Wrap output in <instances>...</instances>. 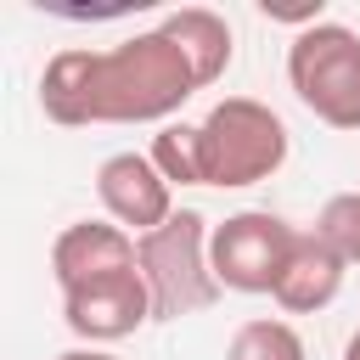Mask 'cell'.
Returning a JSON list of instances; mask_svg holds the SVG:
<instances>
[{
	"instance_id": "9a60e30c",
	"label": "cell",
	"mask_w": 360,
	"mask_h": 360,
	"mask_svg": "<svg viewBox=\"0 0 360 360\" xmlns=\"http://www.w3.org/2000/svg\"><path fill=\"white\" fill-rule=\"evenodd\" d=\"M343 360H360V326L349 332V343H343Z\"/></svg>"
},
{
	"instance_id": "7a4b0ae2",
	"label": "cell",
	"mask_w": 360,
	"mask_h": 360,
	"mask_svg": "<svg viewBox=\"0 0 360 360\" xmlns=\"http://www.w3.org/2000/svg\"><path fill=\"white\" fill-rule=\"evenodd\" d=\"M281 163H287V124H281L276 107H264L253 96H225L197 124V169H202V186L242 191V186L270 180Z\"/></svg>"
},
{
	"instance_id": "8fae6325",
	"label": "cell",
	"mask_w": 360,
	"mask_h": 360,
	"mask_svg": "<svg viewBox=\"0 0 360 360\" xmlns=\"http://www.w3.org/2000/svg\"><path fill=\"white\" fill-rule=\"evenodd\" d=\"M225 360H304V338L276 321V315H259V321H242L225 343Z\"/></svg>"
},
{
	"instance_id": "5bb4252c",
	"label": "cell",
	"mask_w": 360,
	"mask_h": 360,
	"mask_svg": "<svg viewBox=\"0 0 360 360\" xmlns=\"http://www.w3.org/2000/svg\"><path fill=\"white\" fill-rule=\"evenodd\" d=\"M56 360H118V354H107V349H90V343H79V349H62Z\"/></svg>"
},
{
	"instance_id": "6da1fadb",
	"label": "cell",
	"mask_w": 360,
	"mask_h": 360,
	"mask_svg": "<svg viewBox=\"0 0 360 360\" xmlns=\"http://www.w3.org/2000/svg\"><path fill=\"white\" fill-rule=\"evenodd\" d=\"M197 73L163 34H129L112 51H56L39 73V107L62 129L84 124H169L191 96Z\"/></svg>"
},
{
	"instance_id": "8992f818",
	"label": "cell",
	"mask_w": 360,
	"mask_h": 360,
	"mask_svg": "<svg viewBox=\"0 0 360 360\" xmlns=\"http://www.w3.org/2000/svg\"><path fill=\"white\" fill-rule=\"evenodd\" d=\"M62 321L79 343L101 349V343H118L129 332H141L152 321V292H146V276L141 264L135 270H118V276H101V281H84L73 292H62Z\"/></svg>"
},
{
	"instance_id": "30bf717a",
	"label": "cell",
	"mask_w": 360,
	"mask_h": 360,
	"mask_svg": "<svg viewBox=\"0 0 360 360\" xmlns=\"http://www.w3.org/2000/svg\"><path fill=\"white\" fill-rule=\"evenodd\" d=\"M158 28L186 51V62H191V73H197L202 90L225 79V68H231V56H236V34H231V22H225L219 11H208V6H180V11H169Z\"/></svg>"
},
{
	"instance_id": "7c38bea8",
	"label": "cell",
	"mask_w": 360,
	"mask_h": 360,
	"mask_svg": "<svg viewBox=\"0 0 360 360\" xmlns=\"http://www.w3.org/2000/svg\"><path fill=\"white\" fill-rule=\"evenodd\" d=\"M169 186H202V169H197V124H163L152 135V152H146Z\"/></svg>"
},
{
	"instance_id": "ba28073f",
	"label": "cell",
	"mask_w": 360,
	"mask_h": 360,
	"mask_svg": "<svg viewBox=\"0 0 360 360\" xmlns=\"http://www.w3.org/2000/svg\"><path fill=\"white\" fill-rule=\"evenodd\" d=\"M118 270H135V236L112 219H73L51 242V276L62 292L101 281V276H118Z\"/></svg>"
},
{
	"instance_id": "9c48e42d",
	"label": "cell",
	"mask_w": 360,
	"mask_h": 360,
	"mask_svg": "<svg viewBox=\"0 0 360 360\" xmlns=\"http://www.w3.org/2000/svg\"><path fill=\"white\" fill-rule=\"evenodd\" d=\"M343 270H349V264H343L315 231H298V242H292V253H287L270 298H276L287 315H321V309L343 292Z\"/></svg>"
},
{
	"instance_id": "3957f363",
	"label": "cell",
	"mask_w": 360,
	"mask_h": 360,
	"mask_svg": "<svg viewBox=\"0 0 360 360\" xmlns=\"http://www.w3.org/2000/svg\"><path fill=\"white\" fill-rule=\"evenodd\" d=\"M208 236L214 225L197 208H174L169 225L135 236V264L146 276L152 292V321H180L208 309L225 287L214 281V259H208Z\"/></svg>"
},
{
	"instance_id": "52a82bcc",
	"label": "cell",
	"mask_w": 360,
	"mask_h": 360,
	"mask_svg": "<svg viewBox=\"0 0 360 360\" xmlns=\"http://www.w3.org/2000/svg\"><path fill=\"white\" fill-rule=\"evenodd\" d=\"M96 197L107 208L112 225H124L129 236H146L158 225L174 219V186L163 180V169L146 152H112L96 169Z\"/></svg>"
},
{
	"instance_id": "277c9868",
	"label": "cell",
	"mask_w": 360,
	"mask_h": 360,
	"mask_svg": "<svg viewBox=\"0 0 360 360\" xmlns=\"http://www.w3.org/2000/svg\"><path fill=\"white\" fill-rule=\"evenodd\" d=\"M292 96L332 129H360V34L349 22H309L287 45Z\"/></svg>"
},
{
	"instance_id": "4fadbf2b",
	"label": "cell",
	"mask_w": 360,
	"mask_h": 360,
	"mask_svg": "<svg viewBox=\"0 0 360 360\" xmlns=\"http://www.w3.org/2000/svg\"><path fill=\"white\" fill-rule=\"evenodd\" d=\"M315 236H321L343 264H360V191L326 197L321 214H315Z\"/></svg>"
},
{
	"instance_id": "5b68a950",
	"label": "cell",
	"mask_w": 360,
	"mask_h": 360,
	"mask_svg": "<svg viewBox=\"0 0 360 360\" xmlns=\"http://www.w3.org/2000/svg\"><path fill=\"white\" fill-rule=\"evenodd\" d=\"M298 231L270 214V208H242L231 219L214 225L208 236V259H214V281L231 287V292H270L287 253H292Z\"/></svg>"
}]
</instances>
